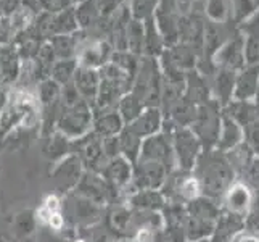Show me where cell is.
<instances>
[{
	"instance_id": "cell-12",
	"label": "cell",
	"mask_w": 259,
	"mask_h": 242,
	"mask_svg": "<svg viewBox=\"0 0 259 242\" xmlns=\"http://www.w3.org/2000/svg\"><path fill=\"white\" fill-rule=\"evenodd\" d=\"M132 173H134V165L122 155L108 160L105 168L100 171L105 181L118 194H126L129 187H132Z\"/></svg>"
},
{
	"instance_id": "cell-1",
	"label": "cell",
	"mask_w": 259,
	"mask_h": 242,
	"mask_svg": "<svg viewBox=\"0 0 259 242\" xmlns=\"http://www.w3.org/2000/svg\"><path fill=\"white\" fill-rule=\"evenodd\" d=\"M195 165H198L195 176L201 184V192L209 197L222 195L234 183V169L224 155L212 154L208 150V154L198 157Z\"/></svg>"
},
{
	"instance_id": "cell-35",
	"label": "cell",
	"mask_w": 259,
	"mask_h": 242,
	"mask_svg": "<svg viewBox=\"0 0 259 242\" xmlns=\"http://www.w3.org/2000/svg\"><path fill=\"white\" fill-rule=\"evenodd\" d=\"M234 7H235L237 20L240 23L249 15H253L254 12L259 10V0H234Z\"/></svg>"
},
{
	"instance_id": "cell-21",
	"label": "cell",
	"mask_w": 259,
	"mask_h": 242,
	"mask_svg": "<svg viewBox=\"0 0 259 242\" xmlns=\"http://www.w3.org/2000/svg\"><path fill=\"white\" fill-rule=\"evenodd\" d=\"M124 121L119 116V113L116 112V109L105 112L100 115L94 116V126L92 131L98 134L100 137H111V136H118V134L124 129Z\"/></svg>"
},
{
	"instance_id": "cell-41",
	"label": "cell",
	"mask_w": 259,
	"mask_h": 242,
	"mask_svg": "<svg viewBox=\"0 0 259 242\" xmlns=\"http://www.w3.org/2000/svg\"><path fill=\"white\" fill-rule=\"evenodd\" d=\"M230 242H259V237L251 234V232H243V231H240L238 234L232 239Z\"/></svg>"
},
{
	"instance_id": "cell-36",
	"label": "cell",
	"mask_w": 259,
	"mask_h": 242,
	"mask_svg": "<svg viewBox=\"0 0 259 242\" xmlns=\"http://www.w3.org/2000/svg\"><path fill=\"white\" fill-rule=\"evenodd\" d=\"M82 98L79 95L76 86L73 84V81H69L68 84L61 86V92H60V103L61 107H73L77 102H81Z\"/></svg>"
},
{
	"instance_id": "cell-27",
	"label": "cell",
	"mask_w": 259,
	"mask_h": 242,
	"mask_svg": "<svg viewBox=\"0 0 259 242\" xmlns=\"http://www.w3.org/2000/svg\"><path fill=\"white\" fill-rule=\"evenodd\" d=\"M144 109H145L144 102H142L139 97L134 95L132 92L124 94L118 100V103H116V112L119 113V116L122 118L126 126L136 120Z\"/></svg>"
},
{
	"instance_id": "cell-20",
	"label": "cell",
	"mask_w": 259,
	"mask_h": 242,
	"mask_svg": "<svg viewBox=\"0 0 259 242\" xmlns=\"http://www.w3.org/2000/svg\"><path fill=\"white\" fill-rule=\"evenodd\" d=\"M243 137V129L242 126L229 116L226 112L221 115V129H219V139H218V147L224 152H229L242 142Z\"/></svg>"
},
{
	"instance_id": "cell-8",
	"label": "cell",
	"mask_w": 259,
	"mask_h": 242,
	"mask_svg": "<svg viewBox=\"0 0 259 242\" xmlns=\"http://www.w3.org/2000/svg\"><path fill=\"white\" fill-rule=\"evenodd\" d=\"M82 31H81V39H79V47L76 53L77 66L91 68V70H100L103 65L110 61L113 55V47L108 41L103 39H87L82 41Z\"/></svg>"
},
{
	"instance_id": "cell-37",
	"label": "cell",
	"mask_w": 259,
	"mask_h": 242,
	"mask_svg": "<svg viewBox=\"0 0 259 242\" xmlns=\"http://www.w3.org/2000/svg\"><path fill=\"white\" fill-rule=\"evenodd\" d=\"M39 7L46 13L55 15L66 10V8L74 7V0H39Z\"/></svg>"
},
{
	"instance_id": "cell-28",
	"label": "cell",
	"mask_w": 259,
	"mask_h": 242,
	"mask_svg": "<svg viewBox=\"0 0 259 242\" xmlns=\"http://www.w3.org/2000/svg\"><path fill=\"white\" fill-rule=\"evenodd\" d=\"M74 10H76L79 29L81 31H87L94 28L98 21V18H100L98 0H82V2L77 4V7H74Z\"/></svg>"
},
{
	"instance_id": "cell-6",
	"label": "cell",
	"mask_w": 259,
	"mask_h": 242,
	"mask_svg": "<svg viewBox=\"0 0 259 242\" xmlns=\"http://www.w3.org/2000/svg\"><path fill=\"white\" fill-rule=\"evenodd\" d=\"M171 141H172L174 160L179 165V168L184 169V171L193 169L201 149L200 141L193 134V131L190 128H176L174 134L171 136Z\"/></svg>"
},
{
	"instance_id": "cell-5",
	"label": "cell",
	"mask_w": 259,
	"mask_h": 242,
	"mask_svg": "<svg viewBox=\"0 0 259 242\" xmlns=\"http://www.w3.org/2000/svg\"><path fill=\"white\" fill-rule=\"evenodd\" d=\"M179 18L181 10L177 7V0H159L153 8L155 24L167 49L179 44Z\"/></svg>"
},
{
	"instance_id": "cell-23",
	"label": "cell",
	"mask_w": 259,
	"mask_h": 242,
	"mask_svg": "<svg viewBox=\"0 0 259 242\" xmlns=\"http://www.w3.org/2000/svg\"><path fill=\"white\" fill-rule=\"evenodd\" d=\"M230 38L227 36V31L224 24L208 21L204 24V36H203V49L208 53L209 58L216 53Z\"/></svg>"
},
{
	"instance_id": "cell-18",
	"label": "cell",
	"mask_w": 259,
	"mask_h": 242,
	"mask_svg": "<svg viewBox=\"0 0 259 242\" xmlns=\"http://www.w3.org/2000/svg\"><path fill=\"white\" fill-rule=\"evenodd\" d=\"M129 209L139 212H159L166 207V197L163 192L153 189H142L134 192L126 199Z\"/></svg>"
},
{
	"instance_id": "cell-39",
	"label": "cell",
	"mask_w": 259,
	"mask_h": 242,
	"mask_svg": "<svg viewBox=\"0 0 259 242\" xmlns=\"http://www.w3.org/2000/svg\"><path fill=\"white\" fill-rule=\"evenodd\" d=\"M245 175L248 176V186H253L259 191V160H253L249 163V166L245 169Z\"/></svg>"
},
{
	"instance_id": "cell-40",
	"label": "cell",
	"mask_w": 259,
	"mask_h": 242,
	"mask_svg": "<svg viewBox=\"0 0 259 242\" xmlns=\"http://www.w3.org/2000/svg\"><path fill=\"white\" fill-rule=\"evenodd\" d=\"M39 242H65V240L58 236V232L50 231L49 228H42L39 234Z\"/></svg>"
},
{
	"instance_id": "cell-11",
	"label": "cell",
	"mask_w": 259,
	"mask_h": 242,
	"mask_svg": "<svg viewBox=\"0 0 259 242\" xmlns=\"http://www.w3.org/2000/svg\"><path fill=\"white\" fill-rule=\"evenodd\" d=\"M84 171H85V168L82 165V161L79 160V157L74 154H68L65 158H61L58 161V165L55 168H53L52 176L55 178V183L60 192L69 194L76 189V186L81 181Z\"/></svg>"
},
{
	"instance_id": "cell-4",
	"label": "cell",
	"mask_w": 259,
	"mask_h": 242,
	"mask_svg": "<svg viewBox=\"0 0 259 242\" xmlns=\"http://www.w3.org/2000/svg\"><path fill=\"white\" fill-rule=\"evenodd\" d=\"M66 207L63 205V215L66 217H71L74 226L77 228H94L95 225H98L103 217V207L94 203L92 200L85 199V197L79 195L76 192H69L68 199H66Z\"/></svg>"
},
{
	"instance_id": "cell-25",
	"label": "cell",
	"mask_w": 259,
	"mask_h": 242,
	"mask_svg": "<svg viewBox=\"0 0 259 242\" xmlns=\"http://www.w3.org/2000/svg\"><path fill=\"white\" fill-rule=\"evenodd\" d=\"M240 228H242L240 217L230 213L222 215L219 217L218 225L214 226V242H230L240 232Z\"/></svg>"
},
{
	"instance_id": "cell-33",
	"label": "cell",
	"mask_w": 259,
	"mask_h": 242,
	"mask_svg": "<svg viewBox=\"0 0 259 242\" xmlns=\"http://www.w3.org/2000/svg\"><path fill=\"white\" fill-rule=\"evenodd\" d=\"M204 13L208 15V21L224 24L230 18L229 0H206Z\"/></svg>"
},
{
	"instance_id": "cell-14",
	"label": "cell",
	"mask_w": 259,
	"mask_h": 242,
	"mask_svg": "<svg viewBox=\"0 0 259 242\" xmlns=\"http://www.w3.org/2000/svg\"><path fill=\"white\" fill-rule=\"evenodd\" d=\"M224 197V207L227 213L235 215V217L243 218L245 215H248L249 209L253 205V192L251 187L242 181H234L227 191L222 194Z\"/></svg>"
},
{
	"instance_id": "cell-34",
	"label": "cell",
	"mask_w": 259,
	"mask_h": 242,
	"mask_svg": "<svg viewBox=\"0 0 259 242\" xmlns=\"http://www.w3.org/2000/svg\"><path fill=\"white\" fill-rule=\"evenodd\" d=\"M49 157L52 160H61L65 158L68 154H71V141L65 136V134H61L60 131H55L52 134L50 137V142H49Z\"/></svg>"
},
{
	"instance_id": "cell-43",
	"label": "cell",
	"mask_w": 259,
	"mask_h": 242,
	"mask_svg": "<svg viewBox=\"0 0 259 242\" xmlns=\"http://www.w3.org/2000/svg\"><path fill=\"white\" fill-rule=\"evenodd\" d=\"M119 242H134V240H132V239H127V237H126V239H121Z\"/></svg>"
},
{
	"instance_id": "cell-13",
	"label": "cell",
	"mask_w": 259,
	"mask_h": 242,
	"mask_svg": "<svg viewBox=\"0 0 259 242\" xmlns=\"http://www.w3.org/2000/svg\"><path fill=\"white\" fill-rule=\"evenodd\" d=\"M214 65L221 70L229 71H240L245 68V50H243V38L237 32L234 38H230L224 46H222L214 55L211 57Z\"/></svg>"
},
{
	"instance_id": "cell-15",
	"label": "cell",
	"mask_w": 259,
	"mask_h": 242,
	"mask_svg": "<svg viewBox=\"0 0 259 242\" xmlns=\"http://www.w3.org/2000/svg\"><path fill=\"white\" fill-rule=\"evenodd\" d=\"M126 128L140 139L153 136L163 129V112L159 107H145L137 118Z\"/></svg>"
},
{
	"instance_id": "cell-31",
	"label": "cell",
	"mask_w": 259,
	"mask_h": 242,
	"mask_svg": "<svg viewBox=\"0 0 259 242\" xmlns=\"http://www.w3.org/2000/svg\"><path fill=\"white\" fill-rule=\"evenodd\" d=\"M60 92H61V86L58 83H55L53 79H46L39 83V89H37V98L39 103L47 109V107H53L60 102Z\"/></svg>"
},
{
	"instance_id": "cell-3",
	"label": "cell",
	"mask_w": 259,
	"mask_h": 242,
	"mask_svg": "<svg viewBox=\"0 0 259 242\" xmlns=\"http://www.w3.org/2000/svg\"><path fill=\"white\" fill-rule=\"evenodd\" d=\"M190 129L198 137L200 144L203 142L208 147L218 144L221 129V115L218 113V103L208 100L196 107V116Z\"/></svg>"
},
{
	"instance_id": "cell-44",
	"label": "cell",
	"mask_w": 259,
	"mask_h": 242,
	"mask_svg": "<svg viewBox=\"0 0 259 242\" xmlns=\"http://www.w3.org/2000/svg\"><path fill=\"white\" fill-rule=\"evenodd\" d=\"M79 2H82V0H74V5H76V4H79Z\"/></svg>"
},
{
	"instance_id": "cell-2",
	"label": "cell",
	"mask_w": 259,
	"mask_h": 242,
	"mask_svg": "<svg viewBox=\"0 0 259 242\" xmlns=\"http://www.w3.org/2000/svg\"><path fill=\"white\" fill-rule=\"evenodd\" d=\"M55 126L57 131L65 134L69 141L84 137L85 134L92 131L94 126L92 105L81 100L73 107H60Z\"/></svg>"
},
{
	"instance_id": "cell-16",
	"label": "cell",
	"mask_w": 259,
	"mask_h": 242,
	"mask_svg": "<svg viewBox=\"0 0 259 242\" xmlns=\"http://www.w3.org/2000/svg\"><path fill=\"white\" fill-rule=\"evenodd\" d=\"M259 89V63L256 65H245L235 76V87H234V98L235 100L249 102L257 95Z\"/></svg>"
},
{
	"instance_id": "cell-45",
	"label": "cell",
	"mask_w": 259,
	"mask_h": 242,
	"mask_svg": "<svg viewBox=\"0 0 259 242\" xmlns=\"http://www.w3.org/2000/svg\"><path fill=\"white\" fill-rule=\"evenodd\" d=\"M0 136H2V132H0Z\"/></svg>"
},
{
	"instance_id": "cell-19",
	"label": "cell",
	"mask_w": 259,
	"mask_h": 242,
	"mask_svg": "<svg viewBox=\"0 0 259 242\" xmlns=\"http://www.w3.org/2000/svg\"><path fill=\"white\" fill-rule=\"evenodd\" d=\"M132 229V210L127 203H118L108 213V231L113 236L131 237Z\"/></svg>"
},
{
	"instance_id": "cell-17",
	"label": "cell",
	"mask_w": 259,
	"mask_h": 242,
	"mask_svg": "<svg viewBox=\"0 0 259 242\" xmlns=\"http://www.w3.org/2000/svg\"><path fill=\"white\" fill-rule=\"evenodd\" d=\"M73 84L76 86L82 100L94 105L97 92H98V86H100V75H98V70L77 66L76 73L73 76Z\"/></svg>"
},
{
	"instance_id": "cell-32",
	"label": "cell",
	"mask_w": 259,
	"mask_h": 242,
	"mask_svg": "<svg viewBox=\"0 0 259 242\" xmlns=\"http://www.w3.org/2000/svg\"><path fill=\"white\" fill-rule=\"evenodd\" d=\"M218 86V97L222 103H227L234 97V87H235V73L229 70H219L216 78Z\"/></svg>"
},
{
	"instance_id": "cell-7",
	"label": "cell",
	"mask_w": 259,
	"mask_h": 242,
	"mask_svg": "<svg viewBox=\"0 0 259 242\" xmlns=\"http://www.w3.org/2000/svg\"><path fill=\"white\" fill-rule=\"evenodd\" d=\"M142 160H151L158 161L167 168V171H171L172 165L176 163L174 160V150H172V141L171 134L164 132L163 129L153 134V136L142 139L140 147V157Z\"/></svg>"
},
{
	"instance_id": "cell-9",
	"label": "cell",
	"mask_w": 259,
	"mask_h": 242,
	"mask_svg": "<svg viewBox=\"0 0 259 242\" xmlns=\"http://www.w3.org/2000/svg\"><path fill=\"white\" fill-rule=\"evenodd\" d=\"M73 192L85 197V199L92 200L94 203L100 205L103 209L113 200V197L118 194L108 183L105 181L100 173L89 171V169L84 171L81 181L77 183L76 189Z\"/></svg>"
},
{
	"instance_id": "cell-30",
	"label": "cell",
	"mask_w": 259,
	"mask_h": 242,
	"mask_svg": "<svg viewBox=\"0 0 259 242\" xmlns=\"http://www.w3.org/2000/svg\"><path fill=\"white\" fill-rule=\"evenodd\" d=\"M77 70V60L76 58H66V60H55L52 70H50V79H53L60 86L68 84L73 81V76Z\"/></svg>"
},
{
	"instance_id": "cell-29",
	"label": "cell",
	"mask_w": 259,
	"mask_h": 242,
	"mask_svg": "<svg viewBox=\"0 0 259 242\" xmlns=\"http://www.w3.org/2000/svg\"><path fill=\"white\" fill-rule=\"evenodd\" d=\"M127 36V52L140 57L144 53V21L132 18L126 29Z\"/></svg>"
},
{
	"instance_id": "cell-42",
	"label": "cell",
	"mask_w": 259,
	"mask_h": 242,
	"mask_svg": "<svg viewBox=\"0 0 259 242\" xmlns=\"http://www.w3.org/2000/svg\"><path fill=\"white\" fill-rule=\"evenodd\" d=\"M8 100H10V97H8V92L5 91V89L0 87V112L5 109V105L8 103Z\"/></svg>"
},
{
	"instance_id": "cell-10",
	"label": "cell",
	"mask_w": 259,
	"mask_h": 242,
	"mask_svg": "<svg viewBox=\"0 0 259 242\" xmlns=\"http://www.w3.org/2000/svg\"><path fill=\"white\" fill-rule=\"evenodd\" d=\"M167 175L169 171L164 165L158 163V161L139 158L137 163L134 165L132 184L137 191H142V189L159 191L163 187Z\"/></svg>"
},
{
	"instance_id": "cell-26",
	"label": "cell",
	"mask_w": 259,
	"mask_h": 242,
	"mask_svg": "<svg viewBox=\"0 0 259 242\" xmlns=\"http://www.w3.org/2000/svg\"><path fill=\"white\" fill-rule=\"evenodd\" d=\"M118 141H119V155L129 160L132 165H136L140 157L142 139L124 126V129L118 134Z\"/></svg>"
},
{
	"instance_id": "cell-22",
	"label": "cell",
	"mask_w": 259,
	"mask_h": 242,
	"mask_svg": "<svg viewBox=\"0 0 259 242\" xmlns=\"http://www.w3.org/2000/svg\"><path fill=\"white\" fill-rule=\"evenodd\" d=\"M142 21H144V55L150 58H158L164 52V42L155 24L153 13L144 18Z\"/></svg>"
},
{
	"instance_id": "cell-24",
	"label": "cell",
	"mask_w": 259,
	"mask_h": 242,
	"mask_svg": "<svg viewBox=\"0 0 259 242\" xmlns=\"http://www.w3.org/2000/svg\"><path fill=\"white\" fill-rule=\"evenodd\" d=\"M79 36H81V31L69 36H55V38L49 39L53 52H55L57 60L76 58L79 47Z\"/></svg>"
},
{
	"instance_id": "cell-38",
	"label": "cell",
	"mask_w": 259,
	"mask_h": 242,
	"mask_svg": "<svg viewBox=\"0 0 259 242\" xmlns=\"http://www.w3.org/2000/svg\"><path fill=\"white\" fill-rule=\"evenodd\" d=\"M35 223H37V221H35V215L31 213V212H26V213H21L20 217L16 218V228H18V231L21 232V234L28 236L34 231Z\"/></svg>"
}]
</instances>
